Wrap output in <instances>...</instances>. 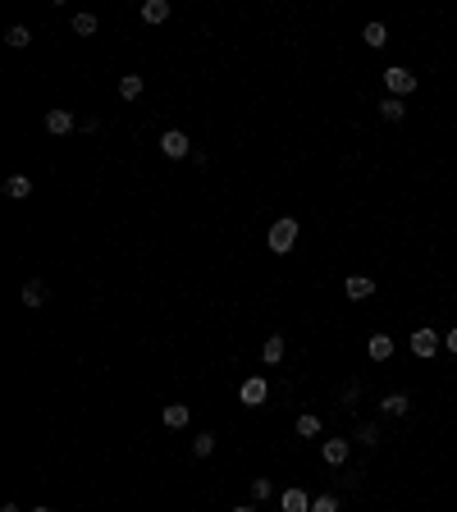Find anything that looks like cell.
I'll list each match as a JSON object with an SVG mask.
<instances>
[{"instance_id": "obj_3", "label": "cell", "mask_w": 457, "mask_h": 512, "mask_svg": "<svg viewBox=\"0 0 457 512\" xmlns=\"http://www.w3.org/2000/svg\"><path fill=\"white\" fill-rule=\"evenodd\" d=\"M238 398L247 407H265V398H270V384H265V375H247V380L238 384Z\"/></svg>"}, {"instance_id": "obj_23", "label": "cell", "mask_w": 457, "mask_h": 512, "mask_svg": "<svg viewBox=\"0 0 457 512\" xmlns=\"http://www.w3.org/2000/svg\"><path fill=\"white\" fill-rule=\"evenodd\" d=\"M5 42H10V46H14V51H23V46L33 42V33H28V28H23V23H14L10 33H5Z\"/></svg>"}, {"instance_id": "obj_24", "label": "cell", "mask_w": 457, "mask_h": 512, "mask_svg": "<svg viewBox=\"0 0 457 512\" xmlns=\"http://www.w3.org/2000/svg\"><path fill=\"white\" fill-rule=\"evenodd\" d=\"M192 453H197V458H210V453H215V435H210V430H206V435H197Z\"/></svg>"}, {"instance_id": "obj_17", "label": "cell", "mask_w": 457, "mask_h": 512, "mask_svg": "<svg viewBox=\"0 0 457 512\" xmlns=\"http://www.w3.org/2000/svg\"><path fill=\"white\" fill-rule=\"evenodd\" d=\"M142 19H147V23H165V19H169V0H147V5H142Z\"/></svg>"}, {"instance_id": "obj_7", "label": "cell", "mask_w": 457, "mask_h": 512, "mask_svg": "<svg viewBox=\"0 0 457 512\" xmlns=\"http://www.w3.org/2000/svg\"><path fill=\"white\" fill-rule=\"evenodd\" d=\"M78 119L69 115V110H46V133H55V138H65V133H74Z\"/></svg>"}, {"instance_id": "obj_4", "label": "cell", "mask_w": 457, "mask_h": 512, "mask_svg": "<svg viewBox=\"0 0 457 512\" xmlns=\"http://www.w3.org/2000/svg\"><path fill=\"white\" fill-rule=\"evenodd\" d=\"M160 151L169 156V160H183V156H192V142H188V133L169 129V133H160Z\"/></svg>"}, {"instance_id": "obj_28", "label": "cell", "mask_w": 457, "mask_h": 512, "mask_svg": "<svg viewBox=\"0 0 457 512\" xmlns=\"http://www.w3.org/2000/svg\"><path fill=\"white\" fill-rule=\"evenodd\" d=\"M444 343H448V352L457 357V329H448V338H444Z\"/></svg>"}, {"instance_id": "obj_25", "label": "cell", "mask_w": 457, "mask_h": 512, "mask_svg": "<svg viewBox=\"0 0 457 512\" xmlns=\"http://www.w3.org/2000/svg\"><path fill=\"white\" fill-rule=\"evenodd\" d=\"M270 494H274V485H270L265 476H256V480H251V499H256V503H261V499H270Z\"/></svg>"}, {"instance_id": "obj_22", "label": "cell", "mask_w": 457, "mask_h": 512, "mask_svg": "<svg viewBox=\"0 0 457 512\" xmlns=\"http://www.w3.org/2000/svg\"><path fill=\"white\" fill-rule=\"evenodd\" d=\"M357 444L375 448V444H380V425H375V421H361V425H357Z\"/></svg>"}, {"instance_id": "obj_9", "label": "cell", "mask_w": 457, "mask_h": 512, "mask_svg": "<svg viewBox=\"0 0 457 512\" xmlns=\"http://www.w3.org/2000/svg\"><path fill=\"white\" fill-rule=\"evenodd\" d=\"M160 421L169 425V430H183L188 421H192V407L188 403H165V412H160Z\"/></svg>"}, {"instance_id": "obj_10", "label": "cell", "mask_w": 457, "mask_h": 512, "mask_svg": "<svg viewBox=\"0 0 457 512\" xmlns=\"http://www.w3.org/2000/svg\"><path fill=\"white\" fill-rule=\"evenodd\" d=\"M5 197H14V201L33 197V179H28V174H10V179H5Z\"/></svg>"}, {"instance_id": "obj_21", "label": "cell", "mask_w": 457, "mask_h": 512, "mask_svg": "<svg viewBox=\"0 0 457 512\" xmlns=\"http://www.w3.org/2000/svg\"><path fill=\"white\" fill-rule=\"evenodd\" d=\"M297 435H302V439H316L320 435V416L302 412V416H297Z\"/></svg>"}, {"instance_id": "obj_29", "label": "cell", "mask_w": 457, "mask_h": 512, "mask_svg": "<svg viewBox=\"0 0 457 512\" xmlns=\"http://www.w3.org/2000/svg\"><path fill=\"white\" fill-rule=\"evenodd\" d=\"M0 512H23V508H19V503H5V508H0Z\"/></svg>"}, {"instance_id": "obj_30", "label": "cell", "mask_w": 457, "mask_h": 512, "mask_svg": "<svg viewBox=\"0 0 457 512\" xmlns=\"http://www.w3.org/2000/svg\"><path fill=\"white\" fill-rule=\"evenodd\" d=\"M233 512H256V508H233Z\"/></svg>"}, {"instance_id": "obj_18", "label": "cell", "mask_w": 457, "mask_h": 512, "mask_svg": "<svg viewBox=\"0 0 457 512\" xmlns=\"http://www.w3.org/2000/svg\"><path fill=\"white\" fill-rule=\"evenodd\" d=\"M69 28H74L78 37H92V33L101 28V23H97V14H88V10H83V14H74V23H69Z\"/></svg>"}, {"instance_id": "obj_12", "label": "cell", "mask_w": 457, "mask_h": 512, "mask_svg": "<svg viewBox=\"0 0 457 512\" xmlns=\"http://www.w3.org/2000/svg\"><path fill=\"white\" fill-rule=\"evenodd\" d=\"M366 352H370V361H389V357H393V338H389V334H375V338L366 343Z\"/></svg>"}, {"instance_id": "obj_14", "label": "cell", "mask_w": 457, "mask_h": 512, "mask_svg": "<svg viewBox=\"0 0 457 512\" xmlns=\"http://www.w3.org/2000/svg\"><path fill=\"white\" fill-rule=\"evenodd\" d=\"M142 92H147V83H142V74H124V78H119V97H124V101H138Z\"/></svg>"}, {"instance_id": "obj_31", "label": "cell", "mask_w": 457, "mask_h": 512, "mask_svg": "<svg viewBox=\"0 0 457 512\" xmlns=\"http://www.w3.org/2000/svg\"><path fill=\"white\" fill-rule=\"evenodd\" d=\"M33 512H55V508H33Z\"/></svg>"}, {"instance_id": "obj_8", "label": "cell", "mask_w": 457, "mask_h": 512, "mask_svg": "<svg viewBox=\"0 0 457 512\" xmlns=\"http://www.w3.org/2000/svg\"><path fill=\"white\" fill-rule=\"evenodd\" d=\"M343 293H348L352 302H366V297L375 293V279H366V274H348V279H343Z\"/></svg>"}, {"instance_id": "obj_16", "label": "cell", "mask_w": 457, "mask_h": 512, "mask_svg": "<svg viewBox=\"0 0 457 512\" xmlns=\"http://www.w3.org/2000/svg\"><path fill=\"white\" fill-rule=\"evenodd\" d=\"M261 357H265V366H279V361H283V334H270V338H265Z\"/></svg>"}, {"instance_id": "obj_27", "label": "cell", "mask_w": 457, "mask_h": 512, "mask_svg": "<svg viewBox=\"0 0 457 512\" xmlns=\"http://www.w3.org/2000/svg\"><path fill=\"white\" fill-rule=\"evenodd\" d=\"M357 393H361V384H348V389H343V407L357 403Z\"/></svg>"}, {"instance_id": "obj_19", "label": "cell", "mask_w": 457, "mask_h": 512, "mask_svg": "<svg viewBox=\"0 0 457 512\" xmlns=\"http://www.w3.org/2000/svg\"><path fill=\"white\" fill-rule=\"evenodd\" d=\"M380 115H384V119H389V124H398V119H403V115H407V106H403V101H398V97H384V101H380Z\"/></svg>"}, {"instance_id": "obj_5", "label": "cell", "mask_w": 457, "mask_h": 512, "mask_svg": "<svg viewBox=\"0 0 457 512\" xmlns=\"http://www.w3.org/2000/svg\"><path fill=\"white\" fill-rule=\"evenodd\" d=\"M439 343H444V338H439L435 329H412V352H416L421 361H430V357H435V352H439Z\"/></svg>"}, {"instance_id": "obj_26", "label": "cell", "mask_w": 457, "mask_h": 512, "mask_svg": "<svg viewBox=\"0 0 457 512\" xmlns=\"http://www.w3.org/2000/svg\"><path fill=\"white\" fill-rule=\"evenodd\" d=\"M311 512H338V499L334 494H320V499H311Z\"/></svg>"}, {"instance_id": "obj_15", "label": "cell", "mask_w": 457, "mask_h": 512, "mask_svg": "<svg viewBox=\"0 0 457 512\" xmlns=\"http://www.w3.org/2000/svg\"><path fill=\"white\" fill-rule=\"evenodd\" d=\"M19 297H23V306H42V302H46V283H42V279H28Z\"/></svg>"}, {"instance_id": "obj_2", "label": "cell", "mask_w": 457, "mask_h": 512, "mask_svg": "<svg viewBox=\"0 0 457 512\" xmlns=\"http://www.w3.org/2000/svg\"><path fill=\"white\" fill-rule=\"evenodd\" d=\"M384 88H389V97L403 101V97H412V92H416V74H412V69H403V65H389V69H384Z\"/></svg>"}, {"instance_id": "obj_6", "label": "cell", "mask_w": 457, "mask_h": 512, "mask_svg": "<svg viewBox=\"0 0 457 512\" xmlns=\"http://www.w3.org/2000/svg\"><path fill=\"white\" fill-rule=\"evenodd\" d=\"M348 453H352V439H325V444H320V458H325L329 467H343Z\"/></svg>"}, {"instance_id": "obj_1", "label": "cell", "mask_w": 457, "mask_h": 512, "mask_svg": "<svg viewBox=\"0 0 457 512\" xmlns=\"http://www.w3.org/2000/svg\"><path fill=\"white\" fill-rule=\"evenodd\" d=\"M297 229H302V224H297L293 215H283V220H274L270 224V233H265V242H270V251H293V242H297Z\"/></svg>"}, {"instance_id": "obj_11", "label": "cell", "mask_w": 457, "mask_h": 512, "mask_svg": "<svg viewBox=\"0 0 457 512\" xmlns=\"http://www.w3.org/2000/svg\"><path fill=\"white\" fill-rule=\"evenodd\" d=\"M407 407H412V398H407V393H384L380 412H384V416H407Z\"/></svg>"}, {"instance_id": "obj_13", "label": "cell", "mask_w": 457, "mask_h": 512, "mask_svg": "<svg viewBox=\"0 0 457 512\" xmlns=\"http://www.w3.org/2000/svg\"><path fill=\"white\" fill-rule=\"evenodd\" d=\"M283 512H311V494L306 490H283Z\"/></svg>"}, {"instance_id": "obj_20", "label": "cell", "mask_w": 457, "mask_h": 512, "mask_svg": "<svg viewBox=\"0 0 457 512\" xmlns=\"http://www.w3.org/2000/svg\"><path fill=\"white\" fill-rule=\"evenodd\" d=\"M361 42H366V46H384V42H389V28H384V23H366Z\"/></svg>"}]
</instances>
